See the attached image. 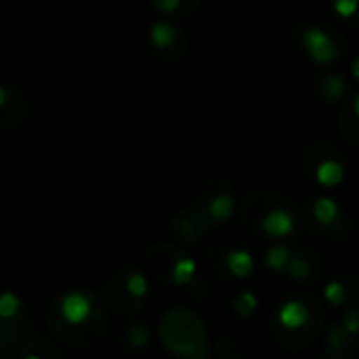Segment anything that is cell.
<instances>
[{"label": "cell", "mask_w": 359, "mask_h": 359, "mask_svg": "<svg viewBox=\"0 0 359 359\" xmlns=\"http://www.w3.org/2000/svg\"><path fill=\"white\" fill-rule=\"evenodd\" d=\"M158 337L162 345L181 359L208 358L204 322L189 309H170L160 318Z\"/></svg>", "instance_id": "6da1fadb"}, {"label": "cell", "mask_w": 359, "mask_h": 359, "mask_svg": "<svg viewBox=\"0 0 359 359\" xmlns=\"http://www.w3.org/2000/svg\"><path fill=\"white\" fill-rule=\"evenodd\" d=\"M29 101L19 88L0 84V130H15L23 126L29 118Z\"/></svg>", "instance_id": "7a4b0ae2"}, {"label": "cell", "mask_w": 359, "mask_h": 359, "mask_svg": "<svg viewBox=\"0 0 359 359\" xmlns=\"http://www.w3.org/2000/svg\"><path fill=\"white\" fill-rule=\"evenodd\" d=\"M99 303L93 294H84V292H69L65 297H61L59 305H57V313L61 316L63 322L72 324V326H80L86 324L93 313L97 311Z\"/></svg>", "instance_id": "3957f363"}, {"label": "cell", "mask_w": 359, "mask_h": 359, "mask_svg": "<svg viewBox=\"0 0 359 359\" xmlns=\"http://www.w3.org/2000/svg\"><path fill=\"white\" fill-rule=\"evenodd\" d=\"M303 48L305 53L320 65H330L339 59V46L334 38L324 32L322 27H309L303 34Z\"/></svg>", "instance_id": "277c9868"}, {"label": "cell", "mask_w": 359, "mask_h": 359, "mask_svg": "<svg viewBox=\"0 0 359 359\" xmlns=\"http://www.w3.org/2000/svg\"><path fill=\"white\" fill-rule=\"evenodd\" d=\"M107 303L114 311L122 313V316H133L141 309V301L130 297L128 290L124 288V284L120 282V278H114L107 286Z\"/></svg>", "instance_id": "5b68a950"}, {"label": "cell", "mask_w": 359, "mask_h": 359, "mask_svg": "<svg viewBox=\"0 0 359 359\" xmlns=\"http://www.w3.org/2000/svg\"><path fill=\"white\" fill-rule=\"evenodd\" d=\"M261 227L269 238H276V240L288 238L294 231V217L284 208H273L263 217Z\"/></svg>", "instance_id": "8992f818"}, {"label": "cell", "mask_w": 359, "mask_h": 359, "mask_svg": "<svg viewBox=\"0 0 359 359\" xmlns=\"http://www.w3.org/2000/svg\"><path fill=\"white\" fill-rule=\"evenodd\" d=\"M309 318H311L309 307L303 301H297V299L286 301L280 307V311H278L280 324L284 328H288V330H301V328H305L309 324Z\"/></svg>", "instance_id": "52a82bcc"}, {"label": "cell", "mask_w": 359, "mask_h": 359, "mask_svg": "<svg viewBox=\"0 0 359 359\" xmlns=\"http://www.w3.org/2000/svg\"><path fill=\"white\" fill-rule=\"evenodd\" d=\"M181 32L175 23L170 21H156L149 27V42L158 53H168L179 44Z\"/></svg>", "instance_id": "ba28073f"}, {"label": "cell", "mask_w": 359, "mask_h": 359, "mask_svg": "<svg viewBox=\"0 0 359 359\" xmlns=\"http://www.w3.org/2000/svg\"><path fill=\"white\" fill-rule=\"evenodd\" d=\"M179 257H181V255H179L175 248L160 244V246L151 248V250L145 255V263H147V267H149V271H151L154 276L166 278V276H170V269H172V265H175V261H177Z\"/></svg>", "instance_id": "9c48e42d"}, {"label": "cell", "mask_w": 359, "mask_h": 359, "mask_svg": "<svg viewBox=\"0 0 359 359\" xmlns=\"http://www.w3.org/2000/svg\"><path fill=\"white\" fill-rule=\"evenodd\" d=\"M233 210H236V202H233V196L227 194V191H221V194H215L208 202H206V215L210 221L215 223H225L233 217Z\"/></svg>", "instance_id": "30bf717a"}, {"label": "cell", "mask_w": 359, "mask_h": 359, "mask_svg": "<svg viewBox=\"0 0 359 359\" xmlns=\"http://www.w3.org/2000/svg\"><path fill=\"white\" fill-rule=\"evenodd\" d=\"M316 181L322 187H339L345 181V166L339 160L328 158L316 168Z\"/></svg>", "instance_id": "8fae6325"}, {"label": "cell", "mask_w": 359, "mask_h": 359, "mask_svg": "<svg viewBox=\"0 0 359 359\" xmlns=\"http://www.w3.org/2000/svg\"><path fill=\"white\" fill-rule=\"evenodd\" d=\"M227 263V269L231 271V276H236L238 280H246L248 276H252L255 271V259L248 250H231L225 259Z\"/></svg>", "instance_id": "7c38bea8"}, {"label": "cell", "mask_w": 359, "mask_h": 359, "mask_svg": "<svg viewBox=\"0 0 359 359\" xmlns=\"http://www.w3.org/2000/svg\"><path fill=\"white\" fill-rule=\"evenodd\" d=\"M341 217V206L337 204V200L324 196V198H318L316 204H313V219L320 223V225H334Z\"/></svg>", "instance_id": "4fadbf2b"}, {"label": "cell", "mask_w": 359, "mask_h": 359, "mask_svg": "<svg viewBox=\"0 0 359 359\" xmlns=\"http://www.w3.org/2000/svg\"><path fill=\"white\" fill-rule=\"evenodd\" d=\"M320 93L328 103L341 101L347 93V78L343 74H328L320 84Z\"/></svg>", "instance_id": "5bb4252c"}, {"label": "cell", "mask_w": 359, "mask_h": 359, "mask_svg": "<svg viewBox=\"0 0 359 359\" xmlns=\"http://www.w3.org/2000/svg\"><path fill=\"white\" fill-rule=\"evenodd\" d=\"M290 261H292V250L286 244H273L265 252V265H267V269H271L276 273L288 269Z\"/></svg>", "instance_id": "9a60e30c"}, {"label": "cell", "mask_w": 359, "mask_h": 359, "mask_svg": "<svg viewBox=\"0 0 359 359\" xmlns=\"http://www.w3.org/2000/svg\"><path fill=\"white\" fill-rule=\"evenodd\" d=\"M196 261L194 259H189V257H179L177 261H175V265H172V269H170V280H172V284H177V286H185V284H189L191 280H194V276H196Z\"/></svg>", "instance_id": "2e32d148"}, {"label": "cell", "mask_w": 359, "mask_h": 359, "mask_svg": "<svg viewBox=\"0 0 359 359\" xmlns=\"http://www.w3.org/2000/svg\"><path fill=\"white\" fill-rule=\"evenodd\" d=\"M124 341L126 345H130L133 349H143L149 343V328L145 324H130L124 330Z\"/></svg>", "instance_id": "e0dca14e"}, {"label": "cell", "mask_w": 359, "mask_h": 359, "mask_svg": "<svg viewBox=\"0 0 359 359\" xmlns=\"http://www.w3.org/2000/svg\"><path fill=\"white\" fill-rule=\"evenodd\" d=\"M257 307H259V299H257V294H252V292H240L236 299H233V309H236V313L238 316H242V318H250L255 311H257Z\"/></svg>", "instance_id": "ac0fdd59"}, {"label": "cell", "mask_w": 359, "mask_h": 359, "mask_svg": "<svg viewBox=\"0 0 359 359\" xmlns=\"http://www.w3.org/2000/svg\"><path fill=\"white\" fill-rule=\"evenodd\" d=\"M124 288L128 290L130 297H135V299L141 301V299H145L149 284H147V278H145L143 273L133 271V273H128V278H126V282H124Z\"/></svg>", "instance_id": "d6986e66"}, {"label": "cell", "mask_w": 359, "mask_h": 359, "mask_svg": "<svg viewBox=\"0 0 359 359\" xmlns=\"http://www.w3.org/2000/svg\"><path fill=\"white\" fill-rule=\"evenodd\" d=\"M324 299H326L332 307L345 305V301H347V288H345V284L339 282V280L328 282V284L324 286Z\"/></svg>", "instance_id": "ffe728a7"}, {"label": "cell", "mask_w": 359, "mask_h": 359, "mask_svg": "<svg viewBox=\"0 0 359 359\" xmlns=\"http://www.w3.org/2000/svg\"><path fill=\"white\" fill-rule=\"evenodd\" d=\"M19 313V299L13 292L0 294V320H15Z\"/></svg>", "instance_id": "44dd1931"}, {"label": "cell", "mask_w": 359, "mask_h": 359, "mask_svg": "<svg viewBox=\"0 0 359 359\" xmlns=\"http://www.w3.org/2000/svg\"><path fill=\"white\" fill-rule=\"evenodd\" d=\"M175 233L179 238H183V240H196L198 238V227H196V223L189 217L181 215L175 221Z\"/></svg>", "instance_id": "7402d4cb"}, {"label": "cell", "mask_w": 359, "mask_h": 359, "mask_svg": "<svg viewBox=\"0 0 359 359\" xmlns=\"http://www.w3.org/2000/svg\"><path fill=\"white\" fill-rule=\"evenodd\" d=\"M288 271L294 280H307L311 276V265L309 261L301 259V257H292L290 265H288Z\"/></svg>", "instance_id": "603a6c76"}, {"label": "cell", "mask_w": 359, "mask_h": 359, "mask_svg": "<svg viewBox=\"0 0 359 359\" xmlns=\"http://www.w3.org/2000/svg\"><path fill=\"white\" fill-rule=\"evenodd\" d=\"M332 8H334V13L339 17L349 19V17H353L359 11V0H334L332 2Z\"/></svg>", "instance_id": "cb8c5ba5"}, {"label": "cell", "mask_w": 359, "mask_h": 359, "mask_svg": "<svg viewBox=\"0 0 359 359\" xmlns=\"http://www.w3.org/2000/svg\"><path fill=\"white\" fill-rule=\"evenodd\" d=\"M185 0H151L154 8L160 13V15H175L181 6H183Z\"/></svg>", "instance_id": "d4e9b609"}, {"label": "cell", "mask_w": 359, "mask_h": 359, "mask_svg": "<svg viewBox=\"0 0 359 359\" xmlns=\"http://www.w3.org/2000/svg\"><path fill=\"white\" fill-rule=\"evenodd\" d=\"M343 332L345 334H359V311L351 309L345 318H343Z\"/></svg>", "instance_id": "484cf974"}, {"label": "cell", "mask_w": 359, "mask_h": 359, "mask_svg": "<svg viewBox=\"0 0 359 359\" xmlns=\"http://www.w3.org/2000/svg\"><path fill=\"white\" fill-rule=\"evenodd\" d=\"M351 74H353V78L359 82V57H355L353 63H351Z\"/></svg>", "instance_id": "4316f807"}, {"label": "cell", "mask_w": 359, "mask_h": 359, "mask_svg": "<svg viewBox=\"0 0 359 359\" xmlns=\"http://www.w3.org/2000/svg\"><path fill=\"white\" fill-rule=\"evenodd\" d=\"M353 114L359 118V93L355 95V99H353Z\"/></svg>", "instance_id": "83f0119b"}, {"label": "cell", "mask_w": 359, "mask_h": 359, "mask_svg": "<svg viewBox=\"0 0 359 359\" xmlns=\"http://www.w3.org/2000/svg\"><path fill=\"white\" fill-rule=\"evenodd\" d=\"M21 359H42V358H40V355H36V353H25Z\"/></svg>", "instance_id": "f1b7e54d"}]
</instances>
